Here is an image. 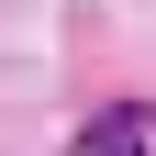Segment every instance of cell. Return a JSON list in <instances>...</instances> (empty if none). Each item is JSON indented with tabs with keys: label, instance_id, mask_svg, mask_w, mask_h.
Segmentation results:
<instances>
[{
	"label": "cell",
	"instance_id": "obj_1",
	"mask_svg": "<svg viewBox=\"0 0 156 156\" xmlns=\"http://www.w3.org/2000/svg\"><path fill=\"white\" fill-rule=\"evenodd\" d=\"M78 156H145V123L112 112V123H89V145H78Z\"/></svg>",
	"mask_w": 156,
	"mask_h": 156
}]
</instances>
